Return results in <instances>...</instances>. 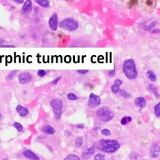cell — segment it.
I'll list each match as a JSON object with an SVG mask.
<instances>
[{"label":"cell","instance_id":"cell-16","mask_svg":"<svg viewBox=\"0 0 160 160\" xmlns=\"http://www.w3.org/2000/svg\"><path fill=\"white\" fill-rule=\"evenodd\" d=\"M148 89L150 91L151 93L154 94V96L156 98H160V94L158 93V90L157 89V88H156L155 85H153L152 84H149L148 86Z\"/></svg>","mask_w":160,"mask_h":160},{"label":"cell","instance_id":"cell-36","mask_svg":"<svg viewBox=\"0 0 160 160\" xmlns=\"http://www.w3.org/2000/svg\"><path fill=\"white\" fill-rule=\"evenodd\" d=\"M61 80V78L60 77H58L56 78H55L53 81H52V83L53 84H56L58 83L59 82V81Z\"/></svg>","mask_w":160,"mask_h":160},{"label":"cell","instance_id":"cell-21","mask_svg":"<svg viewBox=\"0 0 160 160\" xmlns=\"http://www.w3.org/2000/svg\"><path fill=\"white\" fill-rule=\"evenodd\" d=\"M132 121V118L130 116H125L121 119V124L122 125H126L127 123H130Z\"/></svg>","mask_w":160,"mask_h":160},{"label":"cell","instance_id":"cell-37","mask_svg":"<svg viewBox=\"0 0 160 160\" xmlns=\"http://www.w3.org/2000/svg\"><path fill=\"white\" fill-rule=\"evenodd\" d=\"M15 46L13 45H3L0 46V48H15Z\"/></svg>","mask_w":160,"mask_h":160},{"label":"cell","instance_id":"cell-3","mask_svg":"<svg viewBox=\"0 0 160 160\" xmlns=\"http://www.w3.org/2000/svg\"><path fill=\"white\" fill-rule=\"evenodd\" d=\"M96 115L99 120L103 122H109L113 120L114 113L108 107L103 106L100 108L96 111Z\"/></svg>","mask_w":160,"mask_h":160},{"label":"cell","instance_id":"cell-44","mask_svg":"<svg viewBox=\"0 0 160 160\" xmlns=\"http://www.w3.org/2000/svg\"><path fill=\"white\" fill-rule=\"evenodd\" d=\"M159 153H160V146L159 147Z\"/></svg>","mask_w":160,"mask_h":160},{"label":"cell","instance_id":"cell-4","mask_svg":"<svg viewBox=\"0 0 160 160\" xmlns=\"http://www.w3.org/2000/svg\"><path fill=\"white\" fill-rule=\"evenodd\" d=\"M61 28L68 31H74L79 27V23L76 20L71 18H66L63 19L59 25Z\"/></svg>","mask_w":160,"mask_h":160},{"label":"cell","instance_id":"cell-31","mask_svg":"<svg viewBox=\"0 0 160 160\" xmlns=\"http://www.w3.org/2000/svg\"><path fill=\"white\" fill-rule=\"evenodd\" d=\"M107 74H108V76L110 77V78H113V77H114L115 76L116 71H115V70H108L107 71Z\"/></svg>","mask_w":160,"mask_h":160},{"label":"cell","instance_id":"cell-7","mask_svg":"<svg viewBox=\"0 0 160 160\" xmlns=\"http://www.w3.org/2000/svg\"><path fill=\"white\" fill-rule=\"evenodd\" d=\"M48 25L50 29L53 31H55L57 30L59 26L58 22V16L56 13H53V14L50 16L48 21Z\"/></svg>","mask_w":160,"mask_h":160},{"label":"cell","instance_id":"cell-41","mask_svg":"<svg viewBox=\"0 0 160 160\" xmlns=\"http://www.w3.org/2000/svg\"><path fill=\"white\" fill-rule=\"evenodd\" d=\"M5 42V41L4 39H0V46L3 45L4 44V43Z\"/></svg>","mask_w":160,"mask_h":160},{"label":"cell","instance_id":"cell-1","mask_svg":"<svg viewBox=\"0 0 160 160\" xmlns=\"http://www.w3.org/2000/svg\"><path fill=\"white\" fill-rule=\"evenodd\" d=\"M119 142L114 139H101L98 143L97 148L105 153H113L120 148Z\"/></svg>","mask_w":160,"mask_h":160},{"label":"cell","instance_id":"cell-28","mask_svg":"<svg viewBox=\"0 0 160 160\" xmlns=\"http://www.w3.org/2000/svg\"><path fill=\"white\" fill-rule=\"evenodd\" d=\"M67 98L69 100H70V101H74V100H78V96H76L75 94L72 93H70L68 94Z\"/></svg>","mask_w":160,"mask_h":160},{"label":"cell","instance_id":"cell-25","mask_svg":"<svg viewBox=\"0 0 160 160\" xmlns=\"http://www.w3.org/2000/svg\"><path fill=\"white\" fill-rule=\"evenodd\" d=\"M64 160H80V158L75 155L71 154L68 155Z\"/></svg>","mask_w":160,"mask_h":160},{"label":"cell","instance_id":"cell-40","mask_svg":"<svg viewBox=\"0 0 160 160\" xmlns=\"http://www.w3.org/2000/svg\"><path fill=\"white\" fill-rule=\"evenodd\" d=\"M14 2L17 3V4H23V3H25V1H23V0H14Z\"/></svg>","mask_w":160,"mask_h":160},{"label":"cell","instance_id":"cell-45","mask_svg":"<svg viewBox=\"0 0 160 160\" xmlns=\"http://www.w3.org/2000/svg\"><path fill=\"white\" fill-rule=\"evenodd\" d=\"M143 160H146V159H143Z\"/></svg>","mask_w":160,"mask_h":160},{"label":"cell","instance_id":"cell-8","mask_svg":"<svg viewBox=\"0 0 160 160\" xmlns=\"http://www.w3.org/2000/svg\"><path fill=\"white\" fill-rule=\"evenodd\" d=\"M33 80L32 74L28 72H23L20 73L18 76V80L20 84H26Z\"/></svg>","mask_w":160,"mask_h":160},{"label":"cell","instance_id":"cell-17","mask_svg":"<svg viewBox=\"0 0 160 160\" xmlns=\"http://www.w3.org/2000/svg\"><path fill=\"white\" fill-rule=\"evenodd\" d=\"M36 3L43 8H48L50 6V1L48 0H36Z\"/></svg>","mask_w":160,"mask_h":160},{"label":"cell","instance_id":"cell-42","mask_svg":"<svg viewBox=\"0 0 160 160\" xmlns=\"http://www.w3.org/2000/svg\"><path fill=\"white\" fill-rule=\"evenodd\" d=\"M3 160H8V159L7 158H4V159H3Z\"/></svg>","mask_w":160,"mask_h":160},{"label":"cell","instance_id":"cell-14","mask_svg":"<svg viewBox=\"0 0 160 160\" xmlns=\"http://www.w3.org/2000/svg\"><path fill=\"white\" fill-rule=\"evenodd\" d=\"M42 131L46 135H52L55 133V129L53 127H52V126L46 125L45 126H43L42 128Z\"/></svg>","mask_w":160,"mask_h":160},{"label":"cell","instance_id":"cell-15","mask_svg":"<svg viewBox=\"0 0 160 160\" xmlns=\"http://www.w3.org/2000/svg\"><path fill=\"white\" fill-rule=\"evenodd\" d=\"M94 147H91L88 148L87 149L86 151H85L84 153H83V154L82 155V157L84 159H87V158H90L91 155H93L94 153Z\"/></svg>","mask_w":160,"mask_h":160},{"label":"cell","instance_id":"cell-23","mask_svg":"<svg viewBox=\"0 0 160 160\" xmlns=\"http://www.w3.org/2000/svg\"><path fill=\"white\" fill-rule=\"evenodd\" d=\"M119 93H120V95L125 98H127V99H128V98H130L131 97V95L130 93H128L127 91H126L125 90H121L119 91Z\"/></svg>","mask_w":160,"mask_h":160},{"label":"cell","instance_id":"cell-33","mask_svg":"<svg viewBox=\"0 0 160 160\" xmlns=\"http://www.w3.org/2000/svg\"><path fill=\"white\" fill-rule=\"evenodd\" d=\"M88 70H77V72L81 74H86L88 73Z\"/></svg>","mask_w":160,"mask_h":160},{"label":"cell","instance_id":"cell-24","mask_svg":"<svg viewBox=\"0 0 160 160\" xmlns=\"http://www.w3.org/2000/svg\"><path fill=\"white\" fill-rule=\"evenodd\" d=\"M13 127L15 128L16 129V130L18 131V132H21V131H23V127L21 123H19L15 122V123H13Z\"/></svg>","mask_w":160,"mask_h":160},{"label":"cell","instance_id":"cell-11","mask_svg":"<svg viewBox=\"0 0 160 160\" xmlns=\"http://www.w3.org/2000/svg\"><path fill=\"white\" fill-rule=\"evenodd\" d=\"M23 155L27 159L30 160H39V158L38 155L34 153L29 149H26L23 151Z\"/></svg>","mask_w":160,"mask_h":160},{"label":"cell","instance_id":"cell-12","mask_svg":"<svg viewBox=\"0 0 160 160\" xmlns=\"http://www.w3.org/2000/svg\"><path fill=\"white\" fill-rule=\"evenodd\" d=\"M16 110L17 111V113H18L20 116L21 117H25L29 113L28 109L20 104L18 105V106H16Z\"/></svg>","mask_w":160,"mask_h":160},{"label":"cell","instance_id":"cell-22","mask_svg":"<svg viewBox=\"0 0 160 160\" xmlns=\"http://www.w3.org/2000/svg\"><path fill=\"white\" fill-rule=\"evenodd\" d=\"M17 72H18V70H13V71H11V72H10L8 74L7 77H6V80H7L8 81L12 80L13 78H14V77L15 76Z\"/></svg>","mask_w":160,"mask_h":160},{"label":"cell","instance_id":"cell-35","mask_svg":"<svg viewBox=\"0 0 160 160\" xmlns=\"http://www.w3.org/2000/svg\"><path fill=\"white\" fill-rule=\"evenodd\" d=\"M150 32L153 34H158L160 33V29H153Z\"/></svg>","mask_w":160,"mask_h":160},{"label":"cell","instance_id":"cell-18","mask_svg":"<svg viewBox=\"0 0 160 160\" xmlns=\"http://www.w3.org/2000/svg\"><path fill=\"white\" fill-rule=\"evenodd\" d=\"M146 76H147V77L149 78V79L151 81H153V82H155V81H156V79H157L155 73L151 70H149L147 71V73H146Z\"/></svg>","mask_w":160,"mask_h":160},{"label":"cell","instance_id":"cell-5","mask_svg":"<svg viewBox=\"0 0 160 160\" xmlns=\"http://www.w3.org/2000/svg\"><path fill=\"white\" fill-rule=\"evenodd\" d=\"M50 105L53 109L54 118L56 120H59L63 111V101L60 99H53L51 101Z\"/></svg>","mask_w":160,"mask_h":160},{"label":"cell","instance_id":"cell-19","mask_svg":"<svg viewBox=\"0 0 160 160\" xmlns=\"http://www.w3.org/2000/svg\"><path fill=\"white\" fill-rule=\"evenodd\" d=\"M156 25H157V22H156V21H154L151 22L150 24H149V25H147V26H145L144 27V29L145 31H151L153 29H154V28L156 26Z\"/></svg>","mask_w":160,"mask_h":160},{"label":"cell","instance_id":"cell-10","mask_svg":"<svg viewBox=\"0 0 160 160\" xmlns=\"http://www.w3.org/2000/svg\"><path fill=\"white\" fill-rule=\"evenodd\" d=\"M159 146L156 143H153L150 147V151H149V155L153 158H157L159 156Z\"/></svg>","mask_w":160,"mask_h":160},{"label":"cell","instance_id":"cell-43","mask_svg":"<svg viewBox=\"0 0 160 160\" xmlns=\"http://www.w3.org/2000/svg\"><path fill=\"white\" fill-rule=\"evenodd\" d=\"M1 112H0V120H1Z\"/></svg>","mask_w":160,"mask_h":160},{"label":"cell","instance_id":"cell-27","mask_svg":"<svg viewBox=\"0 0 160 160\" xmlns=\"http://www.w3.org/2000/svg\"><path fill=\"white\" fill-rule=\"evenodd\" d=\"M111 91L113 92V93L116 94V93H119V91H120V86H118V85H116V84H114L113 85H112V86H111Z\"/></svg>","mask_w":160,"mask_h":160},{"label":"cell","instance_id":"cell-30","mask_svg":"<svg viewBox=\"0 0 160 160\" xmlns=\"http://www.w3.org/2000/svg\"><path fill=\"white\" fill-rule=\"evenodd\" d=\"M104 158L105 156L104 155L99 153V154H97L95 155L94 160H104Z\"/></svg>","mask_w":160,"mask_h":160},{"label":"cell","instance_id":"cell-6","mask_svg":"<svg viewBox=\"0 0 160 160\" xmlns=\"http://www.w3.org/2000/svg\"><path fill=\"white\" fill-rule=\"evenodd\" d=\"M101 103V99L100 96L94 93H91L88 102V106L91 108H96L100 106Z\"/></svg>","mask_w":160,"mask_h":160},{"label":"cell","instance_id":"cell-32","mask_svg":"<svg viewBox=\"0 0 160 160\" xmlns=\"http://www.w3.org/2000/svg\"><path fill=\"white\" fill-rule=\"evenodd\" d=\"M37 74H38V76L42 78V77H44L46 75V72L45 70H39L38 71V72H37Z\"/></svg>","mask_w":160,"mask_h":160},{"label":"cell","instance_id":"cell-29","mask_svg":"<svg viewBox=\"0 0 160 160\" xmlns=\"http://www.w3.org/2000/svg\"><path fill=\"white\" fill-rule=\"evenodd\" d=\"M101 133V135H103L104 136H106V137L110 136L111 134L110 130H108V129H106V128H104V129H103V130H102Z\"/></svg>","mask_w":160,"mask_h":160},{"label":"cell","instance_id":"cell-9","mask_svg":"<svg viewBox=\"0 0 160 160\" xmlns=\"http://www.w3.org/2000/svg\"><path fill=\"white\" fill-rule=\"evenodd\" d=\"M33 9V4L31 0H27L23 3L21 8V12L23 14H28L31 13Z\"/></svg>","mask_w":160,"mask_h":160},{"label":"cell","instance_id":"cell-2","mask_svg":"<svg viewBox=\"0 0 160 160\" xmlns=\"http://www.w3.org/2000/svg\"><path fill=\"white\" fill-rule=\"evenodd\" d=\"M123 71L129 80H135L137 78L138 72L134 60H126L123 64Z\"/></svg>","mask_w":160,"mask_h":160},{"label":"cell","instance_id":"cell-39","mask_svg":"<svg viewBox=\"0 0 160 160\" xmlns=\"http://www.w3.org/2000/svg\"><path fill=\"white\" fill-rule=\"evenodd\" d=\"M76 128H79V129H83L84 128V125L83 123H80V124H78L76 125Z\"/></svg>","mask_w":160,"mask_h":160},{"label":"cell","instance_id":"cell-34","mask_svg":"<svg viewBox=\"0 0 160 160\" xmlns=\"http://www.w3.org/2000/svg\"><path fill=\"white\" fill-rule=\"evenodd\" d=\"M114 84L116 85H118V86H120L121 85L123 84V81L120 79H116V80H115Z\"/></svg>","mask_w":160,"mask_h":160},{"label":"cell","instance_id":"cell-26","mask_svg":"<svg viewBox=\"0 0 160 160\" xmlns=\"http://www.w3.org/2000/svg\"><path fill=\"white\" fill-rule=\"evenodd\" d=\"M154 110L156 116L160 117V103H158L155 105L154 108Z\"/></svg>","mask_w":160,"mask_h":160},{"label":"cell","instance_id":"cell-20","mask_svg":"<svg viewBox=\"0 0 160 160\" xmlns=\"http://www.w3.org/2000/svg\"><path fill=\"white\" fill-rule=\"evenodd\" d=\"M74 145L76 148H80L83 145V138L82 137H78L76 138L75 141H74Z\"/></svg>","mask_w":160,"mask_h":160},{"label":"cell","instance_id":"cell-38","mask_svg":"<svg viewBox=\"0 0 160 160\" xmlns=\"http://www.w3.org/2000/svg\"><path fill=\"white\" fill-rule=\"evenodd\" d=\"M130 157H131V159L132 160H137V155L135 154V153H133V154H131L130 155Z\"/></svg>","mask_w":160,"mask_h":160},{"label":"cell","instance_id":"cell-13","mask_svg":"<svg viewBox=\"0 0 160 160\" xmlns=\"http://www.w3.org/2000/svg\"><path fill=\"white\" fill-rule=\"evenodd\" d=\"M135 104L136 106L137 107H139V108H143L146 106V104L145 98L143 96H139L135 100Z\"/></svg>","mask_w":160,"mask_h":160}]
</instances>
